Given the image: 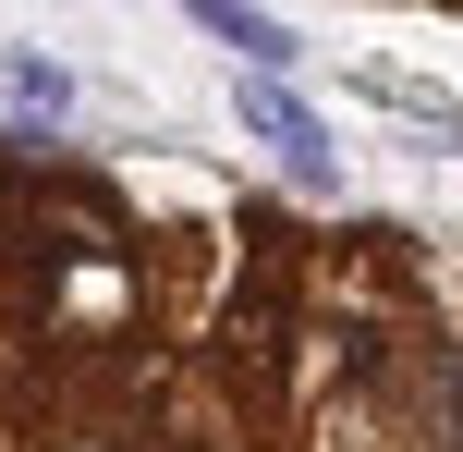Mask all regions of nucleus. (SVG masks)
<instances>
[{
    "mask_svg": "<svg viewBox=\"0 0 463 452\" xmlns=\"http://www.w3.org/2000/svg\"><path fill=\"white\" fill-rule=\"evenodd\" d=\"M232 111H244V135L269 147V159L293 171L305 196H329V184H342V147H329V122L305 111V86H293V73H244V86H232Z\"/></svg>",
    "mask_w": 463,
    "mask_h": 452,
    "instance_id": "nucleus-1",
    "label": "nucleus"
},
{
    "mask_svg": "<svg viewBox=\"0 0 463 452\" xmlns=\"http://www.w3.org/2000/svg\"><path fill=\"white\" fill-rule=\"evenodd\" d=\"M171 13H195V24H208V37H220L244 73H293V62H305V37H293V24H269L256 0H171Z\"/></svg>",
    "mask_w": 463,
    "mask_h": 452,
    "instance_id": "nucleus-2",
    "label": "nucleus"
},
{
    "mask_svg": "<svg viewBox=\"0 0 463 452\" xmlns=\"http://www.w3.org/2000/svg\"><path fill=\"white\" fill-rule=\"evenodd\" d=\"M0 98H13V111H49V122H61L86 86H73V73L49 62V49H0Z\"/></svg>",
    "mask_w": 463,
    "mask_h": 452,
    "instance_id": "nucleus-3",
    "label": "nucleus"
}]
</instances>
